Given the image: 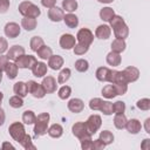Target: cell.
<instances>
[{"label":"cell","instance_id":"obj_55","mask_svg":"<svg viewBox=\"0 0 150 150\" xmlns=\"http://www.w3.org/2000/svg\"><path fill=\"white\" fill-rule=\"evenodd\" d=\"M141 148L143 150H150V138H144L141 144Z\"/></svg>","mask_w":150,"mask_h":150},{"label":"cell","instance_id":"obj_20","mask_svg":"<svg viewBox=\"0 0 150 150\" xmlns=\"http://www.w3.org/2000/svg\"><path fill=\"white\" fill-rule=\"evenodd\" d=\"M13 91L15 95L20 96V97H26L28 95V90H27V84L26 82L23 81H19V82H15L14 86H13Z\"/></svg>","mask_w":150,"mask_h":150},{"label":"cell","instance_id":"obj_57","mask_svg":"<svg viewBox=\"0 0 150 150\" xmlns=\"http://www.w3.org/2000/svg\"><path fill=\"white\" fill-rule=\"evenodd\" d=\"M144 129L146 134H150V117H148L144 122Z\"/></svg>","mask_w":150,"mask_h":150},{"label":"cell","instance_id":"obj_42","mask_svg":"<svg viewBox=\"0 0 150 150\" xmlns=\"http://www.w3.org/2000/svg\"><path fill=\"white\" fill-rule=\"evenodd\" d=\"M71 95V88L69 86H62L59 90H57V96L61 100H67L69 98Z\"/></svg>","mask_w":150,"mask_h":150},{"label":"cell","instance_id":"obj_59","mask_svg":"<svg viewBox=\"0 0 150 150\" xmlns=\"http://www.w3.org/2000/svg\"><path fill=\"white\" fill-rule=\"evenodd\" d=\"M97 1L101 2V4H107V5H108V4H111L114 0H97Z\"/></svg>","mask_w":150,"mask_h":150},{"label":"cell","instance_id":"obj_21","mask_svg":"<svg viewBox=\"0 0 150 150\" xmlns=\"http://www.w3.org/2000/svg\"><path fill=\"white\" fill-rule=\"evenodd\" d=\"M105 61L109 66L111 67H117L121 64L122 62V57H121V54L118 53H115V52H109L105 56Z\"/></svg>","mask_w":150,"mask_h":150},{"label":"cell","instance_id":"obj_50","mask_svg":"<svg viewBox=\"0 0 150 150\" xmlns=\"http://www.w3.org/2000/svg\"><path fill=\"white\" fill-rule=\"evenodd\" d=\"M8 50V41L6 38L0 36V55Z\"/></svg>","mask_w":150,"mask_h":150},{"label":"cell","instance_id":"obj_35","mask_svg":"<svg viewBox=\"0 0 150 150\" xmlns=\"http://www.w3.org/2000/svg\"><path fill=\"white\" fill-rule=\"evenodd\" d=\"M70 75H71V70L69 68H62L57 75V83L59 84H63L66 83L69 79H70Z\"/></svg>","mask_w":150,"mask_h":150},{"label":"cell","instance_id":"obj_14","mask_svg":"<svg viewBox=\"0 0 150 150\" xmlns=\"http://www.w3.org/2000/svg\"><path fill=\"white\" fill-rule=\"evenodd\" d=\"M32 74L35 76V77H43L46 74H47V70H48V66L42 62V61H36L34 63V66L32 67Z\"/></svg>","mask_w":150,"mask_h":150},{"label":"cell","instance_id":"obj_31","mask_svg":"<svg viewBox=\"0 0 150 150\" xmlns=\"http://www.w3.org/2000/svg\"><path fill=\"white\" fill-rule=\"evenodd\" d=\"M98 138H100V139L105 144V146H107V145H109V144H111V143L114 142L115 136H114V134H112L111 131H109V130H102V131L100 132Z\"/></svg>","mask_w":150,"mask_h":150},{"label":"cell","instance_id":"obj_61","mask_svg":"<svg viewBox=\"0 0 150 150\" xmlns=\"http://www.w3.org/2000/svg\"><path fill=\"white\" fill-rule=\"evenodd\" d=\"M1 81H2V71H0V83H1Z\"/></svg>","mask_w":150,"mask_h":150},{"label":"cell","instance_id":"obj_8","mask_svg":"<svg viewBox=\"0 0 150 150\" xmlns=\"http://www.w3.org/2000/svg\"><path fill=\"white\" fill-rule=\"evenodd\" d=\"M112 32L115 35V39H121V40H125L129 35V27L128 25L124 22H121L116 26L112 27Z\"/></svg>","mask_w":150,"mask_h":150},{"label":"cell","instance_id":"obj_19","mask_svg":"<svg viewBox=\"0 0 150 150\" xmlns=\"http://www.w3.org/2000/svg\"><path fill=\"white\" fill-rule=\"evenodd\" d=\"M48 123L49 122H45V121H39V120H35V123H34V135L36 137H40V136H43L47 134V130H48Z\"/></svg>","mask_w":150,"mask_h":150},{"label":"cell","instance_id":"obj_58","mask_svg":"<svg viewBox=\"0 0 150 150\" xmlns=\"http://www.w3.org/2000/svg\"><path fill=\"white\" fill-rule=\"evenodd\" d=\"M1 149H13V150H14L15 148H14L11 143H8V142H4L2 145H1Z\"/></svg>","mask_w":150,"mask_h":150},{"label":"cell","instance_id":"obj_7","mask_svg":"<svg viewBox=\"0 0 150 150\" xmlns=\"http://www.w3.org/2000/svg\"><path fill=\"white\" fill-rule=\"evenodd\" d=\"M4 32H5V35L9 39H15L20 35V32H21V27L19 26V23L16 22H7L5 25V28H4Z\"/></svg>","mask_w":150,"mask_h":150},{"label":"cell","instance_id":"obj_12","mask_svg":"<svg viewBox=\"0 0 150 150\" xmlns=\"http://www.w3.org/2000/svg\"><path fill=\"white\" fill-rule=\"evenodd\" d=\"M71 132L73 135L76 137V138H81L86 135H90L87 130V127H86V123L84 122H75L71 127Z\"/></svg>","mask_w":150,"mask_h":150},{"label":"cell","instance_id":"obj_47","mask_svg":"<svg viewBox=\"0 0 150 150\" xmlns=\"http://www.w3.org/2000/svg\"><path fill=\"white\" fill-rule=\"evenodd\" d=\"M125 103L123 101H116L115 103H112V109H114V114H124L125 111Z\"/></svg>","mask_w":150,"mask_h":150},{"label":"cell","instance_id":"obj_48","mask_svg":"<svg viewBox=\"0 0 150 150\" xmlns=\"http://www.w3.org/2000/svg\"><path fill=\"white\" fill-rule=\"evenodd\" d=\"M117 95H124L128 91V83H112Z\"/></svg>","mask_w":150,"mask_h":150},{"label":"cell","instance_id":"obj_40","mask_svg":"<svg viewBox=\"0 0 150 150\" xmlns=\"http://www.w3.org/2000/svg\"><path fill=\"white\" fill-rule=\"evenodd\" d=\"M100 111L105 115V116H110L114 114V109H112V103L110 101H103L100 108Z\"/></svg>","mask_w":150,"mask_h":150},{"label":"cell","instance_id":"obj_10","mask_svg":"<svg viewBox=\"0 0 150 150\" xmlns=\"http://www.w3.org/2000/svg\"><path fill=\"white\" fill-rule=\"evenodd\" d=\"M123 74L127 79V82L128 83H132V82H136L138 79H139V69L137 67H134V66H129L127 68H124L123 70Z\"/></svg>","mask_w":150,"mask_h":150},{"label":"cell","instance_id":"obj_34","mask_svg":"<svg viewBox=\"0 0 150 150\" xmlns=\"http://www.w3.org/2000/svg\"><path fill=\"white\" fill-rule=\"evenodd\" d=\"M35 120H36V115H35V112L33 110L23 111V114H22V122H23V124H27V125L34 124Z\"/></svg>","mask_w":150,"mask_h":150},{"label":"cell","instance_id":"obj_29","mask_svg":"<svg viewBox=\"0 0 150 150\" xmlns=\"http://www.w3.org/2000/svg\"><path fill=\"white\" fill-rule=\"evenodd\" d=\"M36 54H38V57H40L41 60H48L52 55H53V50L50 47L43 45L42 47H40L38 50H36Z\"/></svg>","mask_w":150,"mask_h":150},{"label":"cell","instance_id":"obj_38","mask_svg":"<svg viewBox=\"0 0 150 150\" xmlns=\"http://www.w3.org/2000/svg\"><path fill=\"white\" fill-rule=\"evenodd\" d=\"M79 141H80V144H81V149L82 150H91V145H93L91 135H86V136L81 137Z\"/></svg>","mask_w":150,"mask_h":150},{"label":"cell","instance_id":"obj_22","mask_svg":"<svg viewBox=\"0 0 150 150\" xmlns=\"http://www.w3.org/2000/svg\"><path fill=\"white\" fill-rule=\"evenodd\" d=\"M110 68L108 67H98L95 71V76L100 82H108L110 75Z\"/></svg>","mask_w":150,"mask_h":150},{"label":"cell","instance_id":"obj_60","mask_svg":"<svg viewBox=\"0 0 150 150\" xmlns=\"http://www.w3.org/2000/svg\"><path fill=\"white\" fill-rule=\"evenodd\" d=\"M2 100H4V94H2V91L0 90V105H1V102H2Z\"/></svg>","mask_w":150,"mask_h":150},{"label":"cell","instance_id":"obj_41","mask_svg":"<svg viewBox=\"0 0 150 150\" xmlns=\"http://www.w3.org/2000/svg\"><path fill=\"white\" fill-rule=\"evenodd\" d=\"M8 103H9V105H11L12 108H14V109H19V108H21V107L25 104V103H23V98L20 97V96H18V95L11 96L9 100H8Z\"/></svg>","mask_w":150,"mask_h":150},{"label":"cell","instance_id":"obj_3","mask_svg":"<svg viewBox=\"0 0 150 150\" xmlns=\"http://www.w3.org/2000/svg\"><path fill=\"white\" fill-rule=\"evenodd\" d=\"M26 84H27L28 93L32 94L33 97H35V98H42V97L46 96L47 93H46V90H45V88L42 87L41 83H38L34 80H29L28 82H26Z\"/></svg>","mask_w":150,"mask_h":150},{"label":"cell","instance_id":"obj_23","mask_svg":"<svg viewBox=\"0 0 150 150\" xmlns=\"http://www.w3.org/2000/svg\"><path fill=\"white\" fill-rule=\"evenodd\" d=\"M47 134H48L52 138H60V137L63 135V128H62L61 124L54 123V124H52L50 127H48Z\"/></svg>","mask_w":150,"mask_h":150},{"label":"cell","instance_id":"obj_28","mask_svg":"<svg viewBox=\"0 0 150 150\" xmlns=\"http://www.w3.org/2000/svg\"><path fill=\"white\" fill-rule=\"evenodd\" d=\"M127 116L124 114H115V117H114V125L116 129L118 130H122V129H125V124H127Z\"/></svg>","mask_w":150,"mask_h":150},{"label":"cell","instance_id":"obj_9","mask_svg":"<svg viewBox=\"0 0 150 150\" xmlns=\"http://www.w3.org/2000/svg\"><path fill=\"white\" fill-rule=\"evenodd\" d=\"M42 87L45 88L46 93L47 94H53L56 91V88H57V81L55 80L54 76L52 75H48V76H45L42 82H41Z\"/></svg>","mask_w":150,"mask_h":150},{"label":"cell","instance_id":"obj_1","mask_svg":"<svg viewBox=\"0 0 150 150\" xmlns=\"http://www.w3.org/2000/svg\"><path fill=\"white\" fill-rule=\"evenodd\" d=\"M8 132L11 135V137L16 141L18 143L23 138V136L27 134L26 132V129H25V125L23 123L21 122H13L12 124H9L8 127Z\"/></svg>","mask_w":150,"mask_h":150},{"label":"cell","instance_id":"obj_17","mask_svg":"<svg viewBox=\"0 0 150 150\" xmlns=\"http://www.w3.org/2000/svg\"><path fill=\"white\" fill-rule=\"evenodd\" d=\"M125 129L129 134L131 135H137L141 129H142V124L141 122L137 120V118H131V120H128L127 121V124H125Z\"/></svg>","mask_w":150,"mask_h":150},{"label":"cell","instance_id":"obj_53","mask_svg":"<svg viewBox=\"0 0 150 150\" xmlns=\"http://www.w3.org/2000/svg\"><path fill=\"white\" fill-rule=\"evenodd\" d=\"M8 62H9V60H8L7 55L1 54V55H0V71H5L6 66L8 64Z\"/></svg>","mask_w":150,"mask_h":150},{"label":"cell","instance_id":"obj_18","mask_svg":"<svg viewBox=\"0 0 150 150\" xmlns=\"http://www.w3.org/2000/svg\"><path fill=\"white\" fill-rule=\"evenodd\" d=\"M64 63V60L61 55H52L48 59V67L53 70H60Z\"/></svg>","mask_w":150,"mask_h":150},{"label":"cell","instance_id":"obj_16","mask_svg":"<svg viewBox=\"0 0 150 150\" xmlns=\"http://www.w3.org/2000/svg\"><path fill=\"white\" fill-rule=\"evenodd\" d=\"M111 35V28L109 25H100L95 29V36L101 40H107Z\"/></svg>","mask_w":150,"mask_h":150},{"label":"cell","instance_id":"obj_52","mask_svg":"<svg viewBox=\"0 0 150 150\" xmlns=\"http://www.w3.org/2000/svg\"><path fill=\"white\" fill-rule=\"evenodd\" d=\"M11 6L9 0H0V14H5Z\"/></svg>","mask_w":150,"mask_h":150},{"label":"cell","instance_id":"obj_45","mask_svg":"<svg viewBox=\"0 0 150 150\" xmlns=\"http://www.w3.org/2000/svg\"><path fill=\"white\" fill-rule=\"evenodd\" d=\"M73 50H74V54H75V55L81 56V55H84V54L89 50V46H86V45H82V43H79V42H77V43L74 46Z\"/></svg>","mask_w":150,"mask_h":150},{"label":"cell","instance_id":"obj_46","mask_svg":"<svg viewBox=\"0 0 150 150\" xmlns=\"http://www.w3.org/2000/svg\"><path fill=\"white\" fill-rule=\"evenodd\" d=\"M103 100L100 98V97H94L89 101V108L93 110V111H100V108H101V104H102Z\"/></svg>","mask_w":150,"mask_h":150},{"label":"cell","instance_id":"obj_56","mask_svg":"<svg viewBox=\"0 0 150 150\" xmlns=\"http://www.w3.org/2000/svg\"><path fill=\"white\" fill-rule=\"evenodd\" d=\"M5 120H6V114H5V110L0 107V127L4 125L5 123Z\"/></svg>","mask_w":150,"mask_h":150},{"label":"cell","instance_id":"obj_30","mask_svg":"<svg viewBox=\"0 0 150 150\" xmlns=\"http://www.w3.org/2000/svg\"><path fill=\"white\" fill-rule=\"evenodd\" d=\"M77 0H62V9L67 13H73L77 9Z\"/></svg>","mask_w":150,"mask_h":150},{"label":"cell","instance_id":"obj_5","mask_svg":"<svg viewBox=\"0 0 150 150\" xmlns=\"http://www.w3.org/2000/svg\"><path fill=\"white\" fill-rule=\"evenodd\" d=\"M76 40L79 43L90 47V45L94 41V33L89 28H81L76 34Z\"/></svg>","mask_w":150,"mask_h":150},{"label":"cell","instance_id":"obj_6","mask_svg":"<svg viewBox=\"0 0 150 150\" xmlns=\"http://www.w3.org/2000/svg\"><path fill=\"white\" fill-rule=\"evenodd\" d=\"M59 43H60V47H61L62 49L69 50V49H73L74 46L76 45V38H75L73 34L66 33V34H62V35H61Z\"/></svg>","mask_w":150,"mask_h":150},{"label":"cell","instance_id":"obj_33","mask_svg":"<svg viewBox=\"0 0 150 150\" xmlns=\"http://www.w3.org/2000/svg\"><path fill=\"white\" fill-rule=\"evenodd\" d=\"M115 15V12L111 7H103L100 11V18L104 22H109V20Z\"/></svg>","mask_w":150,"mask_h":150},{"label":"cell","instance_id":"obj_24","mask_svg":"<svg viewBox=\"0 0 150 150\" xmlns=\"http://www.w3.org/2000/svg\"><path fill=\"white\" fill-rule=\"evenodd\" d=\"M38 26V21L34 18H28V16H23L21 20V27L23 29H26L27 32L34 30Z\"/></svg>","mask_w":150,"mask_h":150},{"label":"cell","instance_id":"obj_25","mask_svg":"<svg viewBox=\"0 0 150 150\" xmlns=\"http://www.w3.org/2000/svg\"><path fill=\"white\" fill-rule=\"evenodd\" d=\"M63 22L69 28H76L79 26V18L74 13H67L63 16Z\"/></svg>","mask_w":150,"mask_h":150},{"label":"cell","instance_id":"obj_36","mask_svg":"<svg viewBox=\"0 0 150 150\" xmlns=\"http://www.w3.org/2000/svg\"><path fill=\"white\" fill-rule=\"evenodd\" d=\"M43 45H45L43 39H42L41 36H38V35L33 36V38L30 39V41H29V47H30V49H32L33 52H35V53H36V50H38L40 47H42Z\"/></svg>","mask_w":150,"mask_h":150},{"label":"cell","instance_id":"obj_27","mask_svg":"<svg viewBox=\"0 0 150 150\" xmlns=\"http://www.w3.org/2000/svg\"><path fill=\"white\" fill-rule=\"evenodd\" d=\"M127 48V43H125V40H121V39H115L112 42H111V52H115V53H123Z\"/></svg>","mask_w":150,"mask_h":150},{"label":"cell","instance_id":"obj_49","mask_svg":"<svg viewBox=\"0 0 150 150\" xmlns=\"http://www.w3.org/2000/svg\"><path fill=\"white\" fill-rule=\"evenodd\" d=\"M32 4H33L32 1H27V0H25V1L20 2V4H19V6H18V11H19V13H20L22 16H25V14H26V12H27L28 7H29Z\"/></svg>","mask_w":150,"mask_h":150},{"label":"cell","instance_id":"obj_51","mask_svg":"<svg viewBox=\"0 0 150 150\" xmlns=\"http://www.w3.org/2000/svg\"><path fill=\"white\" fill-rule=\"evenodd\" d=\"M104 148H105V144H104L100 138L93 141V145H91V149H93V150H102V149H104Z\"/></svg>","mask_w":150,"mask_h":150},{"label":"cell","instance_id":"obj_43","mask_svg":"<svg viewBox=\"0 0 150 150\" xmlns=\"http://www.w3.org/2000/svg\"><path fill=\"white\" fill-rule=\"evenodd\" d=\"M20 144H21V146L23 148V149H26V150H28V149H35L36 146L32 143V137L28 135V134H26L25 136H23V138L19 142Z\"/></svg>","mask_w":150,"mask_h":150},{"label":"cell","instance_id":"obj_15","mask_svg":"<svg viewBox=\"0 0 150 150\" xmlns=\"http://www.w3.org/2000/svg\"><path fill=\"white\" fill-rule=\"evenodd\" d=\"M26 53V50H25V47H22V46H20V45H14V46H12L8 50H7V57H8V60H11V61H15L20 55H22V54H25Z\"/></svg>","mask_w":150,"mask_h":150},{"label":"cell","instance_id":"obj_39","mask_svg":"<svg viewBox=\"0 0 150 150\" xmlns=\"http://www.w3.org/2000/svg\"><path fill=\"white\" fill-rule=\"evenodd\" d=\"M40 15H41V9H40L36 5H34V4H32V5L28 7V9H27V12H26V14H25V16L34 18V19L39 18Z\"/></svg>","mask_w":150,"mask_h":150},{"label":"cell","instance_id":"obj_26","mask_svg":"<svg viewBox=\"0 0 150 150\" xmlns=\"http://www.w3.org/2000/svg\"><path fill=\"white\" fill-rule=\"evenodd\" d=\"M5 73L7 75V77L9 80H14L16 76H18V73H19V67L16 66V63L13 61V62H8V64L6 66V69H5Z\"/></svg>","mask_w":150,"mask_h":150},{"label":"cell","instance_id":"obj_4","mask_svg":"<svg viewBox=\"0 0 150 150\" xmlns=\"http://www.w3.org/2000/svg\"><path fill=\"white\" fill-rule=\"evenodd\" d=\"M36 57L34 55H27L26 53L20 55L14 62L16 63V66L21 69H32V67L34 66V63L36 62Z\"/></svg>","mask_w":150,"mask_h":150},{"label":"cell","instance_id":"obj_37","mask_svg":"<svg viewBox=\"0 0 150 150\" xmlns=\"http://www.w3.org/2000/svg\"><path fill=\"white\" fill-rule=\"evenodd\" d=\"M75 69L79 73H86L89 69V62L86 59H79L75 61Z\"/></svg>","mask_w":150,"mask_h":150},{"label":"cell","instance_id":"obj_2","mask_svg":"<svg viewBox=\"0 0 150 150\" xmlns=\"http://www.w3.org/2000/svg\"><path fill=\"white\" fill-rule=\"evenodd\" d=\"M84 123H86V127H87L88 132L93 136V135L96 134V132L98 131V129L101 128V125H102V118H101L100 115L93 114V115H90V116L87 118V121H86Z\"/></svg>","mask_w":150,"mask_h":150},{"label":"cell","instance_id":"obj_44","mask_svg":"<svg viewBox=\"0 0 150 150\" xmlns=\"http://www.w3.org/2000/svg\"><path fill=\"white\" fill-rule=\"evenodd\" d=\"M136 107H137L139 110H143V111L150 110V98L144 97V98L138 100V101L136 102Z\"/></svg>","mask_w":150,"mask_h":150},{"label":"cell","instance_id":"obj_54","mask_svg":"<svg viewBox=\"0 0 150 150\" xmlns=\"http://www.w3.org/2000/svg\"><path fill=\"white\" fill-rule=\"evenodd\" d=\"M41 5L49 9L54 6H56V0H41Z\"/></svg>","mask_w":150,"mask_h":150},{"label":"cell","instance_id":"obj_11","mask_svg":"<svg viewBox=\"0 0 150 150\" xmlns=\"http://www.w3.org/2000/svg\"><path fill=\"white\" fill-rule=\"evenodd\" d=\"M67 108L70 112H74V114H80L83 111L84 109V102L81 100V98H71L68 101L67 103Z\"/></svg>","mask_w":150,"mask_h":150},{"label":"cell","instance_id":"obj_13","mask_svg":"<svg viewBox=\"0 0 150 150\" xmlns=\"http://www.w3.org/2000/svg\"><path fill=\"white\" fill-rule=\"evenodd\" d=\"M63 16H64V11L57 6H54L52 8L48 9V18L50 21L53 22H60L63 20Z\"/></svg>","mask_w":150,"mask_h":150},{"label":"cell","instance_id":"obj_32","mask_svg":"<svg viewBox=\"0 0 150 150\" xmlns=\"http://www.w3.org/2000/svg\"><path fill=\"white\" fill-rule=\"evenodd\" d=\"M102 95H103V97H105V98H108V100L114 98L115 96H117L114 84H112V83L105 84V86L102 88Z\"/></svg>","mask_w":150,"mask_h":150}]
</instances>
